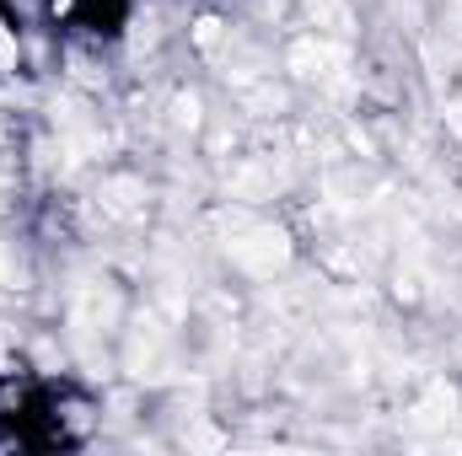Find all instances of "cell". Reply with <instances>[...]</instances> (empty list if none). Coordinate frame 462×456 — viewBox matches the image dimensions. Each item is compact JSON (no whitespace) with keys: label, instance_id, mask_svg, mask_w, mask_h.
<instances>
[{"label":"cell","instance_id":"1","mask_svg":"<svg viewBox=\"0 0 462 456\" xmlns=\"http://www.w3.org/2000/svg\"><path fill=\"white\" fill-rule=\"evenodd\" d=\"M97 408L70 381H43L32 370L0 376V435L22 451H70L87 446Z\"/></svg>","mask_w":462,"mask_h":456},{"label":"cell","instance_id":"2","mask_svg":"<svg viewBox=\"0 0 462 456\" xmlns=\"http://www.w3.org/2000/svg\"><path fill=\"white\" fill-rule=\"evenodd\" d=\"M22 59H27V49H22V22L0 5V81L22 76Z\"/></svg>","mask_w":462,"mask_h":456}]
</instances>
